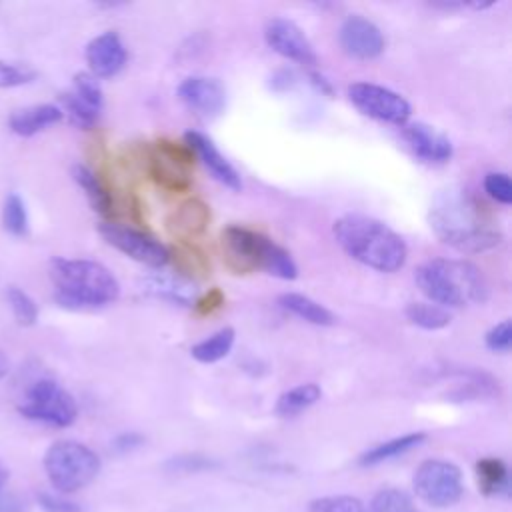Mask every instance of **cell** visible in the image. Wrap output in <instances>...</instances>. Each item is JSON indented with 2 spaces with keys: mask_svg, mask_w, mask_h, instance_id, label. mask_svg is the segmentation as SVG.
Segmentation results:
<instances>
[{
  "mask_svg": "<svg viewBox=\"0 0 512 512\" xmlns=\"http://www.w3.org/2000/svg\"><path fill=\"white\" fill-rule=\"evenodd\" d=\"M332 234L350 258L372 270L390 274L400 270L406 262V242L376 218L346 214L334 222Z\"/></svg>",
  "mask_w": 512,
  "mask_h": 512,
  "instance_id": "obj_1",
  "label": "cell"
},
{
  "mask_svg": "<svg viewBox=\"0 0 512 512\" xmlns=\"http://www.w3.org/2000/svg\"><path fill=\"white\" fill-rule=\"evenodd\" d=\"M430 226L438 238L464 252H482L500 244V232L466 190L448 192L430 210Z\"/></svg>",
  "mask_w": 512,
  "mask_h": 512,
  "instance_id": "obj_2",
  "label": "cell"
},
{
  "mask_svg": "<svg viewBox=\"0 0 512 512\" xmlns=\"http://www.w3.org/2000/svg\"><path fill=\"white\" fill-rule=\"evenodd\" d=\"M50 280L56 302L64 308L86 310L112 304L120 296L116 276L100 262L84 258H52Z\"/></svg>",
  "mask_w": 512,
  "mask_h": 512,
  "instance_id": "obj_3",
  "label": "cell"
},
{
  "mask_svg": "<svg viewBox=\"0 0 512 512\" xmlns=\"http://www.w3.org/2000/svg\"><path fill=\"white\" fill-rule=\"evenodd\" d=\"M416 284L428 302L442 308L484 302L488 296V284L482 272L466 260H428L416 270Z\"/></svg>",
  "mask_w": 512,
  "mask_h": 512,
  "instance_id": "obj_4",
  "label": "cell"
},
{
  "mask_svg": "<svg viewBox=\"0 0 512 512\" xmlns=\"http://www.w3.org/2000/svg\"><path fill=\"white\" fill-rule=\"evenodd\" d=\"M220 248L226 266L236 274L264 270L282 280H294L298 274L292 256L282 246L250 228L226 226L220 234Z\"/></svg>",
  "mask_w": 512,
  "mask_h": 512,
  "instance_id": "obj_5",
  "label": "cell"
},
{
  "mask_svg": "<svg viewBox=\"0 0 512 512\" xmlns=\"http://www.w3.org/2000/svg\"><path fill=\"white\" fill-rule=\"evenodd\" d=\"M44 470L58 492L72 494L98 476L100 456L82 442L56 440L44 454Z\"/></svg>",
  "mask_w": 512,
  "mask_h": 512,
  "instance_id": "obj_6",
  "label": "cell"
},
{
  "mask_svg": "<svg viewBox=\"0 0 512 512\" xmlns=\"http://www.w3.org/2000/svg\"><path fill=\"white\" fill-rule=\"evenodd\" d=\"M18 412L34 422L66 428L78 418V404L74 396L52 378H40L32 382L18 404Z\"/></svg>",
  "mask_w": 512,
  "mask_h": 512,
  "instance_id": "obj_7",
  "label": "cell"
},
{
  "mask_svg": "<svg viewBox=\"0 0 512 512\" xmlns=\"http://www.w3.org/2000/svg\"><path fill=\"white\" fill-rule=\"evenodd\" d=\"M412 486L416 496L434 508L454 506L464 494L462 470L448 460L432 458L418 464Z\"/></svg>",
  "mask_w": 512,
  "mask_h": 512,
  "instance_id": "obj_8",
  "label": "cell"
},
{
  "mask_svg": "<svg viewBox=\"0 0 512 512\" xmlns=\"http://www.w3.org/2000/svg\"><path fill=\"white\" fill-rule=\"evenodd\" d=\"M348 98L364 116L378 122L404 126L410 118L408 100L402 94L380 84L354 82L348 88Z\"/></svg>",
  "mask_w": 512,
  "mask_h": 512,
  "instance_id": "obj_9",
  "label": "cell"
},
{
  "mask_svg": "<svg viewBox=\"0 0 512 512\" xmlns=\"http://www.w3.org/2000/svg\"><path fill=\"white\" fill-rule=\"evenodd\" d=\"M98 232L110 246H114L116 250H120L122 254L130 256L140 264L160 268L170 260L168 248L140 230L118 226L112 222H102L98 226Z\"/></svg>",
  "mask_w": 512,
  "mask_h": 512,
  "instance_id": "obj_10",
  "label": "cell"
},
{
  "mask_svg": "<svg viewBox=\"0 0 512 512\" xmlns=\"http://www.w3.org/2000/svg\"><path fill=\"white\" fill-rule=\"evenodd\" d=\"M264 38L266 44L278 52L280 56L300 62V64H316L318 56L310 44V40L306 38V34L292 22L286 18H272L268 20L266 28H264Z\"/></svg>",
  "mask_w": 512,
  "mask_h": 512,
  "instance_id": "obj_11",
  "label": "cell"
},
{
  "mask_svg": "<svg viewBox=\"0 0 512 512\" xmlns=\"http://www.w3.org/2000/svg\"><path fill=\"white\" fill-rule=\"evenodd\" d=\"M178 98L198 118H216L226 106V90L216 78L190 76L178 86Z\"/></svg>",
  "mask_w": 512,
  "mask_h": 512,
  "instance_id": "obj_12",
  "label": "cell"
},
{
  "mask_svg": "<svg viewBox=\"0 0 512 512\" xmlns=\"http://www.w3.org/2000/svg\"><path fill=\"white\" fill-rule=\"evenodd\" d=\"M384 36L380 28L364 16H348L340 28L342 50L358 60H372L384 52Z\"/></svg>",
  "mask_w": 512,
  "mask_h": 512,
  "instance_id": "obj_13",
  "label": "cell"
},
{
  "mask_svg": "<svg viewBox=\"0 0 512 512\" xmlns=\"http://www.w3.org/2000/svg\"><path fill=\"white\" fill-rule=\"evenodd\" d=\"M402 138L416 158L426 164H444L452 158V142L446 134L424 122L402 126Z\"/></svg>",
  "mask_w": 512,
  "mask_h": 512,
  "instance_id": "obj_14",
  "label": "cell"
},
{
  "mask_svg": "<svg viewBox=\"0 0 512 512\" xmlns=\"http://www.w3.org/2000/svg\"><path fill=\"white\" fill-rule=\"evenodd\" d=\"M86 62L94 78H112L116 76L128 58L126 46L116 32H104L92 38L86 46Z\"/></svg>",
  "mask_w": 512,
  "mask_h": 512,
  "instance_id": "obj_15",
  "label": "cell"
},
{
  "mask_svg": "<svg viewBox=\"0 0 512 512\" xmlns=\"http://www.w3.org/2000/svg\"><path fill=\"white\" fill-rule=\"evenodd\" d=\"M186 144L194 150V154L202 160L206 170L220 184H224L230 190H240L242 188V180H240L238 170L220 154V150L212 144L210 138L192 130V132H186Z\"/></svg>",
  "mask_w": 512,
  "mask_h": 512,
  "instance_id": "obj_16",
  "label": "cell"
},
{
  "mask_svg": "<svg viewBox=\"0 0 512 512\" xmlns=\"http://www.w3.org/2000/svg\"><path fill=\"white\" fill-rule=\"evenodd\" d=\"M64 118L62 110L56 104H32L20 110H14L8 118V128L18 136H34Z\"/></svg>",
  "mask_w": 512,
  "mask_h": 512,
  "instance_id": "obj_17",
  "label": "cell"
},
{
  "mask_svg": "<svg viewBox=\"0 0 512 512\" xmlns=\"http://www.w3.org/2000/svg\"><path fill=\"white\" fill-rule=\"evenodd\" d=\"M208 220H210L208 206L200 200H188L172 212V216L168 218V230L170 234L180 238V242H186L188 238L204 232L208 226Z\"/></svg>",
  "mask_w": 512,
  "mask_h": 512,
  "instance_id": "obj_18",
  "label": "cell"
},
{
  "mask_svg": "<svg viewBox=\"0 0 512 512\" xmlns=\"http://www.w3.org/2000/svg\"><path fill=\"white\" fill-rule=\"evenodd\" d=\"M72 178L76 180V184L84 190L88 202L92 204V208L104 216L110 218L114 212V202H112V194L108 190V186L104 184V180L98 176V172H94L90 166L86 164H74L72 166Z\"/></svg>",
  "mask_w": 512,
  "mask_h": 512,
  "instance_id": "obj_19",
  "label": "cell"
},
{
  "mask_svg": "<svg viewBox=\"0 0 512 512\" xmlns=\"http://www.w3.org/2000/svg\"><path fill=\"white\" fill-rule=\"evenodd\" d=\"M148 172L150 178L168 192H184L190 188L188 168L168 158L164 152L156 148V152L148 158Z\"/></svg>",
  "mask_w": 512,
  "mask_h": 512,
  "instance_id": "obj_20",
  "label": "cell"
},
{
  "mask_svg": "<svg viewBox=\"0 0 512 512\" xmlns=\"http://www.w3.org/2000/svg\"><path fill=\"white\" fill-rule=\"evenodd\" d=\"M478 490L484 496H506L510 492V474L502 458L486 456L480 458L474 466Z\"/></svg>",
  "mask_w": 512,
  "mask_h": 512,
  "instance_id": "obj_21",
  "label": "cell"
},
{
  "mask_svg": "<svg viewBox=\"0 0 512 512\" xmlns=\"http://www.w3.org/2000/svg\"><path fill=\"white\" fill-rule=\"evenodd\" d=\"M144 290L152 296L166 298L178 304H194V286L188 278L172 274H154L144 280Z\"/></svg>",
  "mask_w": 512,
  "mask_h": 512,
  "instance_id": "obj_22",
  "label": "cell"
},
{
  "mask_svg": "<svg viewBox=\"0 0 512 512\" xmlns=\"http://www.w3.org/2000/svg\"><path fill=\"white\" fill-rule=\"evenodd\" d=\"M424 440H426L424 432H410V434L386 440V442L366 450L358 458V462H360V466H376V464H382L386 460H392V458H398V456L410 452L412 448L420 446Z\"/></svg>",
  "mask_w": 512,
  "mask_h": 512,
  "instance_id": "obj_23",
  "label": "cell"
},
{
  "mask_svg": "<svg viewBox=\"0 0 512 512\" xmlns=\"http://www.w3.org/2000/svg\"><path fill=\"white\" fill-rule=\"evenodd\" d=\"M320 396H322V390L318 384H314V382L298 384L278 396L274 410L280 418H292V416H298L300 412L308 410L310 406H314L320 400Z\"/></svg>",
  "mask_w": 512,
  "mask_h": 512,
  "instance_id": "obj_24",
  "label": "cell"
},
{
  "mask_svg": "<svg viewBox=\"0 0 512 512\" xmlns=\"http://www.w3.org/2000/svg\"><path fill=\"white\" fill-rule=\"evenodd\" d=\"M278 304L284 310H288L290 314H294V316H298V318H302V320H306L310 324H316V326H330V324H334L332 312L326 306L318 304L316 300H312V298H308L304 294H296V292L282 294L278 298Z\"/></svg>",
  "mask_w": 512,
  "mask_h": 512,
  "instance_id": "obj_25",
  "label": "cell"
},
{
  "mask_svg": "<svg viewBox=\"0 0 512 512\" xmlns=\"http://www.w3.org/2000/svg\"><path fill=\"white\" fill-rule=\"evenodd\" d=\"M234 338H236L234 328H228V326L220 328L212 336L196 342L190 348V354L194 360H198L202 364H214V362L222 360L224 356H228V352L234 346Z\"/></svg>",
  "mask_w": 512,
  "mask_h": 512,
  "instance_id": "obj_26",
  "label": "cell"
},
{
  "mask_svg": "<svg viewBox=\"0 0 512 512\" xmlns=\"http://www.w3.org/2000/svg\"><path fill=\"white\" fill-rule=\"evenodd\" d=\"M406 318L424 330H440L446 328L452 320L450 312L432 302H410L404 310Z\"/></svg>",
  "mask_w": 512,
  "mask_h": 512,
  "instance_id": "obj_27",
  "label": "cell"
},
{
  "mask_svg": "<svg viewBox=\"0 0 512 512\" xmlns=\"http://www.w3.org/2000/svg\"><path fill=\"white\" fill-rule=\"evenodd\" d=\"M58 108L62 110V114L68 116V120H70L74 126H78V128H82V130L94 128L96 122H98V116H100V110H98V108L90 106L86 100H82V98H80L78 94H74L72 90L60 94V106H58Z\"/></svg>",
  "mask_w": 512,
  "mask_h": 512,
  "instance_id": "obj_28",
  "label": "cell"
},
{
  "mask_svg": "<svg viewBox=\"0 0 512 512\" xmlns=\"http://www.w3.org/2000/svg\"><path fill=\"white\" fill-rule=\"evenodd\" d=\"M368 512H418L410 494L400 488L378 490L368 506Z\"/></svg>",
  "mask_w": 512,
  "mask_h": 512,
  "instance_id": "obj_29",
  "label": "cell"
},
{
  "mask_svg": "<svg viewBox=\"0 0 512 512\" xmlns=\"http://www.w3.org/2000/svg\"><path fill=\"white\" fill-rule=\"evenodd\" d=\"M168 254H170V258L174 256V262H176L180 274L204 276L210 270L206 256L196 246H190L186 242H180L172 252L168 250Z\"/></svg>",
  "mask_w": 512,
  "mask_h": 512,
  "instance_id": "obj_30",
  "label": "cell"
},
{
  "mask_svg": "<svg viewBox=\"0 0 512 512\" xmlns=\"http://www.w3.org/2000/svg\"><path fill=\"white\" fill-rule=\"evenodd\" d=\"M2 224L12 236H26L28 234V210L24 200L12 192L6 196L2 206Z\"/></svg>",
  "mask_w": 512,
  "mask_h": 512,
  "instance_id": "obj_31",
  "label": "cell"
},
{
  "mask_svg": "<svg viewBox=\"0 0 512 512\" xmlns=\"http://www.w3.org/2000/svg\"><path fill=\"white\" fill-rule=\"evenodd\" d=\"M6 298H8V304L12 308V314H14L16 322L20 326L36 324V320H38V306H36V302L32 300L30 294H26L18 286H10L6 290Z\"/></svg>",
  "mask_w": 512,
  "mask_h": 512,
  "instance_id": "obj_32",
  "label": "cell"
},
{
  "mask_svg": "<svg viewBox=\"0 0 512 512\" xmlns=\"http://www.w3.org/2000/svg\"><path fill=\"white\" fill-rule=\"evenodd\" d=\"M308 512H366V508L362 500L356 496L334 494V496H320L310 500Z\"/></svg>",
  "mask_w": 512,
  "mask_h": 512,
  "instance_id": "obj_33",
  "label": "cell"
},
{
  "mask_svg": "<svg viewBox=\"0 0 512 512\" xmlns=\"http://www.w3.org/2000/svg\"><path fill=\"white\" fill-rule=\"evenodd\" d=\"M38 72L28 64L0 60V88H16L34 82Z\"/></svg>",
  "mask_w": 512,
  "mask_h": 512,
  "instance_id": "obj_34",
  "label": "cell"
},
{
  "mask_svg": "<svg viewBox=\"0 0 512 512\" xmlns=\"http://www.w3.org/2000/svg\"><path fill=\"white\" fill-rule=\"evenodd\" d=\"M72 92L78 94L82 100H86L90 106L102 110V88L98 84V78H94L90 72H78L72 78Z\"/></svg>",
  "mask_w": 512,
  "mask_h": 512,
  "instance_id": "obj_35",
  "label": "cell"
},
{
  "mask_svg": "<svg viewBox=\"0 0 512 512\" xmlns=\"http://www.w3.org/2000/svg\"><path fill=\"white\" fill-rule=\"evenodd\" d=\"M218 462L202 456V454H180L170 458L164 468L172 474H190V472H202V470H210L216 468Z\"/></svg>",
  "mask_w": 512,
  "mask_h": 512,
  "instance_id": "obj_36",
  "label": "cell"
},
{
  "mask_svg": "<svg viewBox=\"0 0 512 512\" xmlns=\"http://www.w3.org/2000/svg\"><path fill=\"white\" fill-rule=\"evenodd\" d=\"M484 192L496 202L512 204V182L506 172H490L484 176Z\"/></svg>",
  "mask_w": 512,
  "mask_h": 512,
  "instance_id": "obj_37",
  "label": "cell"
},
{
  "mask_svg": "<svg viewBox=\"0 0 512 512\" xmlns=\"http://www.w3.org/2000/svg\"><path fill=\"white\" fill-rule=\"evenodd\" d=\"M486 346L494 352H508L512 344V326L510 320H502L486 332Z\"/></svg>",
  "mask_w": 512,
  "mask_h": 512,
  "instance_id": "obj_38",
  "label": "cell"
},
{
  "mask_svg": "<svg viewBox=\"0 0 512 512\" xmlns=\"http://www.w3.org/2000/svg\"><path fill=\"white\" fill-rule=\"evenodd\" d=\"M10 478L8 468L0 462V512H26V500L20 498L18 494L6 492V482Z\"/></svg>",
  "mask_w": 512,
  "mask_h": 512,
  "instance_id": "obj_39",
  "label": "cell"
},
{
  "mask_svg": "<svg viewBox=\"0 0 512 512\" xmlns=\"http://www.w3.org/2000/svg\"><path fill=\"white\" fill-rule=\"evenodd\" d=\"M36 500H38V504L44 512H82L80 504H76L72 500H66L62 496H56V494L40 492Z\"/></svg>",
  "mask_w": 512,
  "mask_h": 512,
  "instance_id": "obj_40",
  "label": "cell"
},
{
  "mask_svg": "<svg viewBox=\"0 0 512 512\" xmlns=\"http://www.w3.org/2000/svg\"><path fill=\"white\" fill-rule=\"evenodd\" d=\"M222 304H224V294L218 288H212L200 298H194V310L198 316H210L216 310H220Z\"/></svg>",
  "mask_w": 512,
  "mask_h": 512,
  "instance_id": "obj_41",
  "label": "cell"
},
{
  "mask_svg": "<svg viewBox=\"0 0 512 512\" xmlns=\"http://www.w3.org/2000/svg\"><path fill=\"white\" fill-rule=\"evenodd\" d=\"M142 442H144L142 436H138V434H134V432H126V434H120V436L114 440V448H116L118 452H130V450H134L136 446H140Z\"/></svg>",
  "mask_w": 512,
  "mask_h": 512,
  "instance_id": "obj_42",
  "label": "cell"
},
{
  "mask_svg": "<svg viewBox=\"0 0 512 512\" xmlns=\"http://www.w3.org/2000/svg\"><path fill=\"white\" fill-rule=\"evenodd\" d=\"M8 370H10V364H8V358L0 352V380L8 374Z\"/></svg>",
  "mask_w": 512,
  "mask_h": 512,
  "instance_id": "obj_43",
  "label": "cell"
}]
</instances>
